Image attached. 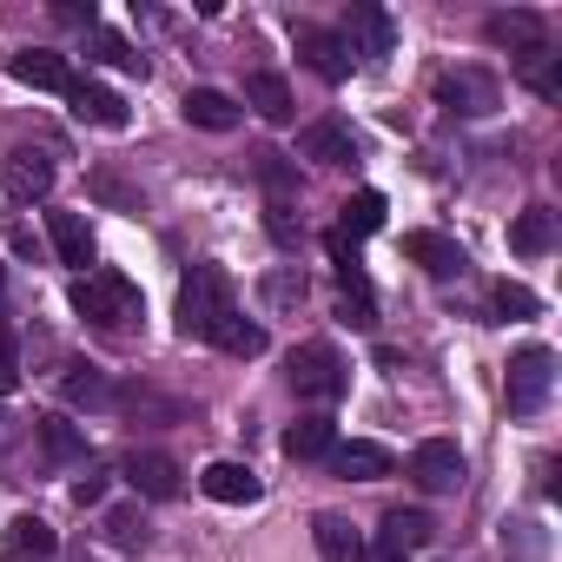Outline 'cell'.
Here are the masks:
<instances>
[{
    "mask_svg": "<svg viewBox=\"0 0 562 562\" xmlns=\"http://www.w3.org/2000/svg\"><path fill=\"white\" fill-rule=\"evenodd\" d=\"M232 312H238V305H232L225 265H192V278L179 285V338H205V345H212V331H218Z\"/></svg>",
    "mask_w": 562,
    "mask_h": 562,
    "instance_id": "obj_1",
    "label": "cell"
},
{
    "mask_svg": "<svg viewBox=\"0 0 562 562\" xmlns=\"http://www.w3.org/2000/svg\"><path fill=\"white\" fill-rule=\"evenodd\" d=\"M74 312L106 325V331H126L146 305H139V285L126 271H87V278H74Z\"/></svg>",
    "mask_w": 562,
    "mask_h": 562,
    "instance_id": "obj_2",
    "label": "cell"
},
{
    "mask_svg": "<svg viewBox=\"0 0 562 562\" xmlns=\"http://www.w3.org/2000/svg\"><path fill=\"white\" fill-rule=\"evenodd\" d=\"M285 378H292V391L305 397V404H338L345 397V358L325 345V338H312V345H299L292 358H285Z\"/></svg>",
    "mask_w": 562,
    "mask_h": 562,
    "instance_id": "obj_3",
    "label": "cell"
},
{
    "mask_svg": "<svg viewBox=\"0 0 562 562\" xmlns=\"http://www.w3.org/2000/svg\"><path fill=\"white\" fill-rule=\"evenodd\" d=\"M509 417H536L542 404H549V391H555V351L549 345H522L516 358H509Z\"/></svg>",
    "mask_w": 562,
    "mask_h": 562,
    "instance_id": "obj_4",
    "label": "cell"
},
{
    "mask_svg": "<svg viewBox=\"0 0 562 562\" xmlns=\"http://www.w3.org/2000/svg\"><path fill=\"white\" fill-rule=\"evenodd\" d=\"M437 106L443 113H463V120H490L503 106V80L490 67H450L437 80Z\"/></svg>",
    "mask_w": 562,
    "mask_h": 562,
    "instance_id": "obj_5",
    "label": "cell"
},
{
    "mask_svg": "<svg viewBox=\"0 0 562 562\" xmlns=\"http://www.w3.org/2000/svg\"><path fill=\"white\" fill-rule=\"evenodd\" d=\"M292 47H299V60L325 80V87H338V80H351V47L331 34V27H318V21H299L292 27Z\"/></svg>",
    "mask_w": 562,
    "mask_h": 562,
    "instance_id": "obj_6",
    "label": "cell"
},
{
    "mask_svg": "<svg viewBox=\"0 0 562 562\" xmlns=\"http://www.w3.org/2000/svg\"><path fill=\"white\" fill-rule=\"evenodd\" d=\"M411 483H417L424 496H450V490H463V450H457L450 437L417 443V450H411Z\"/></svg>",
    "mask_w": 562,
    "mask_h": 562,
    "instance_id": "obj_7",
    "label": "cell"
},
{
    "mask_svg": "<svg viewBox=\"0 0 562 562\" xmlns=\"http://www.w3.org/2000/svg\"><path fill=\"white\" fill-rule=\"evenodd\" d=\"M430 516L424 509H391L384 522H378V542H364V562H404V555H417L424 542H430Z\"/></svg>",
    "mask_w": 562,
    "mask_h": 562,
    "instance_id": "obj_8",
    "label": "cell"
},
{
    "mask_svg": "<svg viewBox=\"0 0 562 562\" xmlns=\"http://www.w3.org/2000/svg\"><path fill=\"white\" fill-rule=\"evenodd\" d=\"M351 54H364V60H384L391 47H397V21L384 14V8H371V0H358V8L345 14V34H338Z\"/></svg>",
    "mask_w": 562,
    "mask_h": 562,
    "instance_id": "obj_9",
    "label": "cell"
},
{
    "mask_svg": "<svg viewBox=\"0 0 562 562\" xmlns=\"http://www.w3.org/2000/svg\"><path fill=\"white\" fill-rule=\"evenodd\" d=\"M8 74L27 80V87H41V93H74V87H80V74L67 67V54H47V47H21V54H8Z\"/></svg>",
    "mask_w": 562,
    "mask_h": 562,
    "instance_id": "obj_10",
    "label": "cell"
},
{
    "mask_svg": "<svg viewBox=\"0 0 562 562\" xmlns=\"http://www.w3.org/2000/svg\"><path fill=\"white\" fill-rule=\"evenodd\" d=\"M120 476L133 483V496H146V503H166V496H179V476H186V470H179L166 450H133Z\"/></svg>",
    "mask_w": 562,
    "mask_h": 562,
    "instance_id": "obj_11",
    "label": "cell"
},
{
    "mask_svg": "<svg viewBox=\"0 0 562 562\" xmlns=\"http://www.w3.org/2000/svg\"><path fill=\"white\" fill-rule=\"evenodd\" d=\"M54 153H41V146H14L8 153V192L21 199V205H34V199H47L54 192Z\"/></svg>",
    "mask_w": 562,
    "mask_h": 562,
    "instance_id": "obj_12",
    "label": "cell"
},
{
    "mask_svg": "<svg viewBox=\"0 0 562 562\" xmlns=\"http://www.w3.org/2000/svg\"><path fill=\"white\" fill-rule=\"evenodd\" d=\"M404 258H417L430 278H463L470 271V251L443 232H404Z\"/></svg>",
    "mask_w": 562,
    "mask_h": 562,
    "instance_id": "obj_13",
    "label": "cell"
},
{
    "mask_svg": "<svg viewBox=\"0 0 562 562\" xmlns=\"http://www.w3.org/2000/svg\"><path fill=\"white\" fill-rule=\"evenodd\" d=\"M34 437H41V457H47L54 470H74V463H87V430H80L74 417L47 411V417H34Z\"/></svg>",
    "mask_w": 562,
    "mask_h": 562,
    "instance_id": "obj_14",
    "label": "cell"
},
{
    "mask_svg": "<svg viewBox=\"0 0 562 562\" xmlns=\"http://www.w3.org/2000/svg\"><path fill=\"white\" fill-rule=\"evenodd\" d=\"M325 463H331L345 483H378V476H391V470H397V457H391L384 443H371V437H351V443H338Z\"/></svg>",
    "mask_w": 562,
    "mask_h": 562,
    "instance_id": "obj_15",
    "label": "cell"
},
{
    "mask_svg": "<svg viewBox=\"0 0 562 562\" xmlns=\"http://www.w3.org/2000/svg\"><path fill=\"white\" fill-rule=\"evenodd\" d=\"M299 159L351 166V159H358V139H351V126H345V120H312V126L299 133Z\"/></svg>",
    "mask_w": 562,
    "mask_h": 562,
    "instance_id": "obj_16",
    "label": "cell"
},
{
    "mask_svg": "<svg viewBox=\"0 0 562 562\" xmlns=\"http://www.w3.org/2000/svg\"><path fill=\"white\" fill-rule=\"evenodd\" d=\"M199 490H205L212 503H258V496H265V483H258L251 463H205V470H199Z\"/></svg>",
    "mask_w": 562,
    "mask_h": 562,
    "instance_id": "obj_17",
    "label": "cell"
},
{
    "mask_svg": "<svg viewBox=\"0 0 562 562\" xmlns=\"http://www.w3.org/2000/svg\"><path fill=\"white\" fill-rule=\"evenodd\" d=\"M60 397H67L74 411H113V404H120V384H113L100 364H74V371L60 378Z\"/></svg>",
    "mask_w": 562,
    "mask_h": 562,
    "instance_id": "obj_18",
    "label": "cell"
},
{
    "mask_svg": "<svg viewBox=\"0 0 562 562\" xmlns=\"http://www.w3.org/2000/svg\"><path fill=\"white\" fill-rule=\"evenodd\" d=\"M312 542H318L325 562H364V536H358L351 516H338V509H318V516H312Z\"/></svg>",
    "mask_w": 562,
    "mask_h": 562,
    "instance_id": "obj_19",
    "label": "cell"
},
{
    "mask_svg": "<svg viewBox=\"0 0 562 562\" xmlns=\"http://www.w3.org/2000/svg\"><path fill=\"white\" fill-rule=\"evenodd\" d=\"M245 106H251L258 120H271V126H285V120L299 113V100H292V80H285V74H251V80H245Z\"/></svg>",
    "mask_w": 562,
    "mask_h": 562,
    "instance_id": "obj_20",
    "label": "cell"
},
{
    "mask_svg": "<svg viewBox=\"0 0 562 562\" xmlns=\"http://www.w3.org/2000/svg\"><path fill=\"white\" fill-rule=\"evenodd\" d=\"M278 443H285V457H292V463H325V457L338 450V424H331V417H299Z\"/></svg>",
    "mask_w": 562,
    "mask_h": 562,
    "instance_id": "obj_21",
    "label": "cell"
},
{
    "mask_svg": "<svg viewBox=\"0 0 562 562\" xmlns=\"http://www.w3.org/2000/svg\"><path fill=\"white\" fill-rule=\"evenodd\" d=\"M483 34H490L496 47H509V60H522V54L549 47V41H542V14H522V8H516V14H490V21H483Z\"/></svg>",
    "mask_w": 562,
    "mask_h": 562,
    "instance_id": "obj_22",
    "label": "cell"
},
{
    "mask_svg": "<svg viewBox=\"0 0 562 562\" xmlns=\"http://www.w3.org/2000/svg\"><path fill=\"white\" fill-rule=\"evenodd\" d=\"M179 113L192 120V126H205V133H232L245 113H238V100L232 93H218V87H192L186 100H179Z\"/></svg>",
    "mask_w": 562,
    "mask_h": 562,
    "instance_id": "obj_23",
    "label": "cell"
},
{
    "mask_svg": "<svg viewBox=\"0 0 562 562\" xmlns=\"http://www.w3.org/2000/svg\"><path fill=\"white\" fill-rule=\"evenodd\" d=\"M47 238H54L60 265H74V271L87 278V265H93V232H87V218H80V212H47Z\"/></svg>",
    "mask_w": 562,
    "mask_h": 562,
    "instance_id": "obj_24",
    "label": "cell"
},
{
    "mask_svg": "<svg viewBox=\"0 0 562 562\" xmlns=\"http://www.w3.org/2000/svg\"><path fill=\"white\" fill-rule=\"evenodd\" d=\"M54 549H60V536H54L47 516H14L8 522V562H47Z\"/></svg>",
    "mask_w": 562,
    "mask_h": 562,
    "instance_id": "obj_25",
    "label": "cell"
},
{
    "mask_svg": "<svg viewBox=\"0 0 562 562\" xmlns=\"http://www.w3.org/2000/svg\"><path fill=\"white\" fill-rule=\"evenodd\" d=\"M67 100H74V113H80V120H93V126H106V133H120V126H126V100H120L113 87H93V80H80Z\"/></svg>",
    "mask_w": 562,
    "mask_h": 562,
    "instance_id": "obj_26",
    "label": "cell"
},
{
    "mask_svg": "<svg viewBox=\"0 0 562 562\" xmlns=\"http://www.w3.org/2000/svg\"><path fill=\"white\" fill-rule=\"evenodd\" d=\"M549 245H555V212H549V205L516 212V225H509V251H516V258H542Z\"/></svg>",
    "mask_w": 562,
    "mask_h": 562,
    "instance_id": "obj_27",
    "label": "cell"
},
{
    "mask_svg": "<svg viewBox=\"0 0 562 562\" xmlns=\"http://www.w3.org/2000/svg\"><path fill=\"white\" fill-rule=\"evenodd\" d=\"M258 299H265V312H299V305H305V271H299V265L265 271V278H258Z\"/></svg>",
    "mask_w": 562,
    "mask_h": 562,
    "instance_id": "obj_28",
    "label": "cell"
},
{
    "mask_svg": "<svg viewBox=\"0 0 562 562\" xmlns=\"http://www.w3.org/2000/svg\"><path fill=\"white\" fill-rule=\"evenodd\" d=\"M384 232V192H351L338 212V238H371Z\"/></svg>",
    "mask_w": 562,
    "mask_h": 562,
    "instance_id": "obj_29",
    "label": "cell"
},
{
    "mask_svg": "<svg viewBox=\"0 0 562 562\" xmlns=\"http://www.w3.org/2000/svg\"><path fill=\"white\" fill-rule=\"evenodd\" d=\"M100 529H106V542H113V549H126V555H139V549H146V536H153L139 503H120V509H106V516H100Z\"/></svg>",
    "mask_w": 562,
    "mask_h": 562,
    "instance_id": "obj_30",
    "label": "cell"
},
{
    "mask_svg": "<svg viewBox=\"0 0 562 562\" xmlns=\"http://www.w3.org/2000/svg\"><path fill=\"white\" fill-rule=\"evenodd\" d=\"M516 74L542 93V100H562V54H549V47H536V54H522L516 60Z\"/></svg>",
    "mask_w": 562,
    "mask_h": 562,
    "instance_id": "obj_31",
    "label": "cell"
},
{
    "mask_svg": "<svg viewBox=\"0 0 562 562\" xmlns=\"http://www.w3.org/2000/svg\"><path fill=\"white\" fill-rule=\"evenodd\" d=\"M212 345H218L225 358H258V351H265V325H251V318H238V312H232V318L212 331Z\"/></svg>",
    "mask_w": 562,
    "mask_h": 562,
    "instance_id": "obj_32",
    "label": "cell"
},
{
    "mask_svg": "<svg viewBox=\"0 0 562 562\" xmlns=\"http://www.w3.org/2000/svg\"><path fill=\"white\" fill-rule=\"evenodd\" d=\"M258 179L271 186V205H292L299 199V166L285 153H258Z\"/></svg>",
    "mask_w": 562,
    "mask_h": 562,
    "instance_id": "obj_33",
    "label": "cell"
},
{
    "mask_svg": "<svg viewBox=\"0 0 562 562\" xmlns=\"http://www.w3.org/2000/svg\"><path fill=\"white\" fill-rule=\"evenodd\" d=\"M113 411H133V417H159V424H172V417H186V404L179 397H159V391H146V384H133V391H120V404Z\"/></svg>",
    "mask_w": 562,
    "mask_h": 562,
    "instance_id": "obj_34",
    "label": "cell"
},
{
    "mask_svg": "<svg viewBox=\"0 0 562 562\" xmlns=\"http://www.w3.org/2000/svg\"><path fill=\"white\" fill-rule=\"evenodd\" d=\"M93 54H100L106 67H120V74H146V54H133L120 34H93Z\"/></svg>",
    "mask_w": 562,
    "mask_h": 562,
    "instance_id": "obj_35",
    "label": "cell"
},
{
    "mask_svg": "<svg viewBox=\"0 0 562 562\" xmlns=\"http://www.w3.org/2000/svg\"><path fill=\"white\" fill-rule=\"evenodd\" d=\"M490 299H496V312H503V318H529V312H536V292H529V285H509V278H503Z\"/></svg>",
    "mask_w": 562,
    "mask_h": 562,
    "instance_id": "obj_36",
    "label": "cell"
},
{
    "mask_svg": "<svg viewBox=\"0 0 562 562\" xmlns=\"http://www.w3.org/2000/svg\"><path fill=\"white\" fill-rule=\"evenodd\" d=\"M21 384V345H14V325H0V397Z\"/></svg>",
    "mask_w": 562,
    "mask_h": 562,
    "instance_id": "obj_37",
    "label": "cell"
},
{
    "mask_svg": "<svg viewBox=\"0 0 562 562\" xmlns=\"http://www.w3.org/2000/svg\"><path fill=\"white\" fill-rule=\"evenodd\" d=\"M93 192H100L106 205H126V212H139V192H126V186H120L113 172H100V179H93Z\"/></svg>",
    "mask_w": 562,
    "mask_h": 562,
    "instance_id": "obj_38",
    "label": "cell"
},
{
    "mask_svg": "<svg viewBox=\"0 0 562 562\" xmlns=\"http://www.w3.org/2000/svg\"><path fill=\"white\" fill-rule=\"evenodd\" d=\"M265 225H271V238H278V245H299V238H305V232L292 225V212H285V205H271V212H265Z\"/></svg>",
    "mask_w": 562,
    "mask_h": 562,
    "instance_id": "obj_39",
    "label": "cell"
},
{
    "mask_svg": "<svg viewBox=\"0 0 562 562\" xmlns=\"http://www.w3.org/2000/svg\"><path fill=\"white\" fill-rule=\"evenodd\" d=\"M106 483H113L106 470H87V476L74 483V503H80V509H87V503H100V496H106Z\"/></svg>",
    "mask_w": 562,
    "mask_h": 562,
    "instance_id": "obj_40",
    "label": "cell"
}]
</instances>
